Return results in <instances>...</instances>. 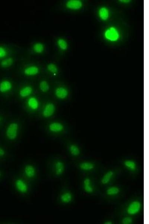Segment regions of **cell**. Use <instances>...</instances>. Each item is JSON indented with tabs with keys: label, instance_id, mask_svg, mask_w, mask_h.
<instances>
[{
	"label": "cell",
	"instance_id": "cell-1",
	"mask_svg": "<svg viewBox=\"0 0 149 224\" xmlns=\"http://www.w3.org/2000/svg\"><path fill=\"white\" fill-rule=\"evenodd\" d=\"M19 126L17 122H13L10 124L6 130V136L9 140H15L18 136Z\"/></svg>",
	"mask_w": 149,
	"mask_h": 224
},
{
	"label": "cell",
	"instance_id": "cell-2",
	"mask_svg": "<svg viewBox=\"0 0 149 224\" xmlns=\"http://www.w3.org/2000/svg\"><path fill=\"white\" fill-rule=\"evenodd\" d=\"M15 185L16 189L20 193L25 194L28 192V185L24 180L21 179H17L15 182Z\"/></svg>",
	"mask_w": 149,
	"mask_h": 224
},
{
	"label": "cell",
	"instance_id": "cell-3",
	"mask_svg": "<svg viewBox=\"0 0 149 224\" xmlns=\"http://www.w3.org/2000/svg\"><path fill=\"white\" fill-rule=\"evenodd\" d=\"M106 38L111 41H116L119 39V35L117 29L111 27L107 29L105 33Z\"/></svg>",
	"mask_w": 149,
	"mask_h": 224
},
{
	"label": "cell",
	"instance_id": "cell-4",
	"mask_svg": "<svg viewBox=\"0 0 149 224\" xmlns=\"http://www.w3.org/2000/svg\"><path fill=\"white\" fill-rule=\"evenodd\" d=\"M56 108L55 105L52 103H49L46 105L42 111V114L45 118H49L52 116L55 113Z\"/></svg>",
	"mask_w": 149,
	"mask_h": 224
},
{
	"label": "cell",
	"instance_id": "cell-5",
	"mask_svg": "<svg viewBox=\"0 0 149 224\" xmlns=\"http://www.w3.org/2000/svg\"><path fill=\"white\" fill-rule=\"evenodd\" d=\"M141 207L140 203L138 201H134L129 206L127 212L130 215H135L140 211Z\"/></svg>",
	"mask_w": 149,
	"mask_h": 224
},
{
	"label": "cell",
	"instance_id": "cell-6",
	"mask_svg": "<svg viewBox=\"0 0 149 224\" xmlns=\"http://www.w3.org/2000/svg\"><path fill=\"white\" fill-rule=\"evenodd\" d=\"M24 173L25 176L29 179L33 178L36 174V170L33 165H26L24 168Z\"/></svg>",
	"mask_w": 149,
	"mask_h": 224
},
{
	"label": "cell",
	"instance_id": "cell-7",
	"mask_svg": "<svg viewBox=\"0 0 149 224\" xmlns=\"http://www.w3.org/2000/svg\"><path fill=\"white\" fill-rule=\"evenodd\" d=\"M55 94L59 99H64L68 97L69 91L66 88L63 87H59L55 90Z\"/></svg>",
	"mask_w": 149,
	"mask_h": 224
},
{
	"label": "cell",
	"instance_id": "cell-8",
	"mask_svg": "<svg viewBox=\"0 0 149 224\" xmlns=\"http://www.w3.org/2000/svg\"><path fill=\"white\" fill-rule=\"evenodd\" d=\"M65 166L63 162L58 160L55 162L54 164V169L55 174L57 176L62 175L64 172Z\"/></svg>",
	"mask_w": 149,
	"mask_h": 224
},
{
	"label": "cell",
	"instance_id": "cell-9",
	"mask_svg": "<svg viewBox=\"0 0 149 224\" xmlns=\"http://www.w3.org/2000/svg\"><path fill=\"white\" fill-rule=\"evenodd\" d=\"M49 130L53 133H59L63 131L64 126L63 124L59 122H53L50 124L49 126Z\"/></svg>",
	"mask_w": 149,
	"mask_h": 224
},
{
	"label": "cell",
	"instance_id": "cell-10",
	"mask_svg": "<svg viewBox=\"0 0 149 224\" xmlns=\"http://www.w3.org/2000/svg\"><path fill=\"white\" fill-rule=\"evenodd\" d=\"M39 72H40V70L39 68L35 65L27 67L24 69V74L26 76H36L38 74Z\"/></svg>",
	"mask_w": 149,
	"mask_h": 224
},
{
	"label": "cell",
	"instance_id": "cell-11",
	"mask_svg": "<svg viewBox=\"0 0 149 224\" xmlns=\"http://www.w3.org/2000/svg\"><path fill=\"white\" fill-rule=\"evenodd\" d=\"M82 3L78 0H70L67 2L66 6L68 9L77 10L81 9L82 6Z\"/></svg>",
	"mask_w": 149,
	"mask_h": 224
},
{
	"label": "cell",
	"instance_id": "cell-12",
	"mask_svg": "<svg viewBox=\"0 0 149 224\" xmlns=\"http://www.w3.org/2000/svg\"><path fill=\"white\" fill-rule=\"evenodd\" d=\"M12 88V83L7 80H4L0 83V92L5 93L10 91Z\"/></svg>",
	"mask_w": 149,
	"mask_h": 224
},
{
	"label": "cell",
	"instance_id": "cell-13",
	"mask_svg": "<svg viewBox=\"0 0 149 224\" xmlns=\"http://www.w3.org/2000/svg\"><path fill=\"white\" fill-rule=\"evenodd\" d=\"M28 105L32 110H36L39 107V102L37 99L35 97L29 98L28 101Z\"/></svg>",
	"mask_w": 149,
	"mask_h": 224
},
{
	"label": "cell",
	"instance_id": "cell-14",
	"mask_svg": "<svg viewBox=\"0 0 149 224\" xmlns=\"http://www.w3.org/2000/svg\"><path fill=\"white\" fill-rule=\"evenodd\" d=\"M32 91H33V89L32 87L26 86L22 88L19 91V95L21 97L25 98L32 94Z\"/></svg>",
	"mask_w": 149,
	"mask_h": 224
},
{
	"label": "cell",
	"instance_id": "cell-15",
	"mask_svg": "<svg viewBox=\"0 0 149 224\" xmlns=\"http://www.w3.org/2000/svg\"><path fill=\"white\" fill-rule=\"evenodd\" d=\"M60 200L62 203L68 204L71 202L73 199V196L70 192H65L60 196Z\"/></svg>",
	"mask_w": 149,
	"mask_h": 224
},
{
	"label": "cell",
	"instance_id": "cell-16",
	"mask_svg": "<svg viewBox=\"0 0 149 224\" xmlns=\"http://www.w3.org/2000/svg\"><path fill=\"white\" fill-rule=\"evenodd\" d=\"M84 190L88 193H91L94 191V189L91 185L90 180L88 178H86L83 181Z\"/></svg>",
	"mask_w": 149,
	"mask_h": 224
},
{
	"label": "cell",
	"instance_id": "cell-17",
	"mask_svg": "<svg viewBox=\"0 0 149 224\" xmlns=\"http://www.w3.org/2000/svg\"><path fill=\"white\" fill-rule=\"evenodd\" d=\"M33 50L36 53L41 54L45 50V46L43 44L40 42H37L34 44L33 46Z\"/></svg>",
	"mask_w": 149,
	"mask_h": 224
},
{
	"label": "cell",
	"instance_id": "cell-18",
	"mask_svg": "<svg viewBox=\"0 0 149 224\" xmlns=\"http://www.w3.org/2000/svg\"><path fill=\"white\" fill-rule=\"evenodd\" d=\"M99 15L100 17L103 20H107L109 17V10L105 7L101 8L100 9Z\"/></svg>",
	"mask_w": 149,
	"mask_h": 224
},
{
	"label": "cell",
	"instance_id": "cell-19",
	"mask_svg": "<svg viewBox=\"0 0 149 224\" xmlns=\"http://www.w3.org/2000/svg\"><path fill=\"white\" fill-rule=\"evenodd\" d=\"M80 167L83 171H90L94 169V166L90 162H83L80 164Z\"/></svg>",
	"mask_w": 149,
	"mask_h": 224
},
{
	"label": "cell",
	"instance_id": "cell-20",
	"mask_svg": "<svg viewBox=\"0 0 149 224\" xmlns=\"http://www.w3.org/2000/svg\"><path fill=\"white\" fill-rule=\"evenodd\" d=\"M113 174V172L111 171L106 173L104 175L103 177L102 180H101V182L103 184H108L112 179Z\"/></svg>",
	"mask_w": 149,
	"mask_h": 224
},
{
	"label": "cell",
	"instance_id": "cell-21",
	"mask_svg": "<svg viewBox=\"0 0 149 224\" xmlns=\"http://www.w3.org/2000/svg\"><path fill=\"white\" fill-rule=\"evenodd\" d=\"M14 63V59L12 58H8L2 60L1 63V65L3 68H6L10 67Z\"/></svg>",
	"mask_w": 149,
	"mask_h": 224
},
{
	"label": "cell",
	"instance_id": "cell-22",
	"mask_svg": "<svg viewBox=\"0 0 149 224\" xmlns=\"http://www.w3.org/2000/svg\"><path fill=\"white\" fill-rule=\"evenodd\" d=\"M57 45L60 50H65L68 48V45L66 40L63 39H59L57 42Z\"/></svg>",
	"mask_w": 149,
	"mask_h": 224
},
{
	"label": "cell",
	"instance_id": "cell-23",
	"mask_svg": "<svg viewBox=\"0 0 149 224\" xmlns=\"http://www.w3.org/2000/svg\"><path fill=\"white\" fill-rule=\"evenodd\" d=\"M69 150L70 153L73 156H77L80 154V148L76 145L74 144L70 145Z\"/></svg>",
	"mask_w": 149,
	"mask_h": 224
},
{
	"label": "cell",
	"instance_id": "cell-24",
	"mask_svg": "<svg viewBox=\"0 0 149 224\" xmlns=\"http://www.w3.org/2000/svg\"><path fill=\"white\" fill-rule=\"evenodd\" d=\"M39 88L42 92L46 93L50 89L49 85L48 82L46 81H42L40 83Z\"/></svg>",
	"mask_w": 149,
	"mask_h": 224
},
{
	"label": "cell",
	"instance_id": "cell-25",
	"mask_svg": "<svg viewBox=\"0 0 149 224\" xmlns=\"http://www.w3.org/2000/svg\"><path fill=\"white\" fill-rule=\"evenodd\" d=\"M124 165L126 167L132 171H135L136 169V164L135 162L132 160H127L124 162Z\"/></svg>",
	"mask_w": 149,
	"mask_h": 224
},
{
	"label": "cell",
	"instance_id": "cell-26",
	"mask_svg": "<svg viewBox=\"0 0 149 224\" xmlns=\"http://www.w3.org/2000/svg\"><path fill=\"white\" fill-rule=\"evenodd\" d=\"M47 69L50 73L53 74L54 76H56L58 73V68L53 63L49 64L47 66Z\"/></svg>",
	"mask_w": 149,
	"mask_h": 224
},
{
	"label": "cell",
	"instance_id": "cell-27",
	"mask_svg": "<svg viewBox=\"0 0 149 224\" xmlns=\"http://www.w3.org/2000/svg\"><path fill=\"white\" fill-rule=\"evenodd\" d=\"M119 189L118 188L115 187V186H113L109 188L106 191V193L108 195L113 196L116 195L118 194L119 192Z\"/></svg>",
	"mask_w": 149,
	"mask_h": 224
},
{
	"label": "cell",
	"instance_id": "cell-28",
	"mask_svg": "<svg viewBox=\"0 0 149 224\" xmlns=\"http://www.w3.org/2000/svg\"><path fill=\"white\" fill-rule=\"evenodd\" d=\"M7 54V50L4 47L0 46V59L5 58Z\"/></svg>",
	"mask_w": 149,
	"mask_h": 224
},
{
	"label": "cell",
	"instance_id": "cell-29",
	"mask_svg": "<svg viewBox=\"0 0 149 224\" xmlns=\"http://www.w3.org/2000/svg\"><path fill=\"white\" fill-rule=\"evenodd\" d=\"M132 219L129 217H125L122 220V223L124 224H130L132 223Z\"/></svg>",
	"mask_w": 149,
	"mask_h": 224
},
{
	"label": "cell",
	"instance_id": "cell-30",
	"mask_svg": "<svg viewBox=\"0 0 149 224\" xmlns=\"http://www.w3.org/2000/svg\"><path fill=\"white\" fill-rule=\"evenodd\" d=\"M5 151L2 147L0 146V158H2L4 157L5 155Z\"/></svg>",
	"mask_w": 149,
	"mask_h": 224
},
{
	"label": "cell",
	"instance_id": "cell-31",
	"mask_svg": "<svg viewBox=\"0 0 149 224\" xmlns=\"http://www.w3.org/2000/svg\"><path fill=\"white\" fill-rule=\"evenodd\" d=\"M112 223V222H109V221H108L107 222H106V223H105V224H111Z\"/></svg>",
	"mask_w": 149,
	"mask_h": 224
},
{
	"label": "cell",
	"instance_id": "cell-32",
	"mask_svg": "<svg viewBox=\"0 0 149 224\" xmlns=\"http://www.w3.org/2000/svg\"><path fill=\"white\" fill-rule=\"evenodd\" d=\"M2 173L1 171H0V178L2 177Z\"/></svg>",
	"mask_w": 149,
	"mask_h": 224
},
{
	"label": "cell",
	"instance_id": "cell-33",
	"mask_svg": "<svg viewBox=\"0 0 149 224\" xmlns=\"http://www.w3.org/2000/svg\"><path fill=\"white\" fill-rule=\"evenodd\" d=\"M124 1V2H127V1Z\"/></svg>",
	"mask_w": 149,
	"mask_h": 224
},
{
	"label": "cell",
	"instance_id": "cell-34",
	"mask_svg": "<svg viewBox=\"0 0 149 224\" xmlns=\"http://www.w3.org/2000/svg\"><path fill=\"white\" fill-rule=\"evenodd\" d=\"M1 116H0V122H1Z\"/></svg>",
	"mask_w": 149,
	"mask_h": 224
}]
</instances>
